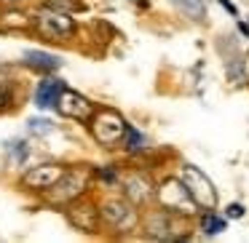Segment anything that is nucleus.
<instances>
[{
  "label": "nucleus",
  "instance_id": "1",
  "mask_svg": "<svg viewBox=\"0 0 249 243\" xmlns=\"http://www.w3.org/2000/svg\"><path fill=\"white\" fill-rule=\"evenodd\" d=\"M126 131H129V126L124 123V118H121L118 113H113V110H99V113H94L91 134H94V139H97L99 145L115 147L126 136Z\"/></svg>",
  "mask_w": 249,
  "mask_h": 243
},
{
  "label": "nucleus",
  "instance_id": "2",
  "mask_svg": "<svg viewBox=\"0 0 249 243\" xmlns=\"http://www.w3.org/2000/svg\"><path fill=\"white\" fill-rule=\"evenodd\" d=\"M182 182H185V187L190 190V195L196 198V203H198L201 209L212 211L217 206V190L212 187L209 177H206L204 171H198L196 166L185 163L182 166Z\"/></svg>",
  "mask_w": 249,
  "mask_h": 243
},
{
  "label": "nucleus",
  "instance_id": "3",
  "mask_svg": "<svg viewBox=\"0 0 249 243\" xmlns=\"http://www.w3.org/2000/svg\"><path fill=\"white\" fill-rule=\"evenodd\" d=\"M158 203L166 211H177V214H193L196 211V198L190 195V190L185 187V182L179 184L177 179H169L158 187Z\"/></svg>",
  "mask_w": 249,
  "mask_h": 243
},
{
  "label": "nucleus",
  "instance_id": "4",
  "mask_svg": "<svg viewBox=\"0 0 249 243\" xmlns=\"http://www.w3.org/2000/svg\"><path fill=\"white\" fill-rule=\"evenodd\" d=\"M35 27L46 35V38H56V40H65L75 32V22H72L67 14L54 11V8H43V11L35 16Z\"/></svg>",
  "mask_w": 249,
  "mask_h": 243
},
{
  "label": "nucleus",
  "instance_id": "5",
  "mask_svg": "<svg viewBox=\"0 0 249 243\" xmlns=\"http://www.w3.org/2000/svg\"><path fill=\"white\" fill-rule=\"evenodd\" d=\"M56 110L65 118H75V120H91L94 118V104L75 91H62L59 102H56Z\"/></svg>",
  "mask_w": 249,
  "mask_h": 243
},
{
  "label": "nucleus",
  "instance_id": "6",
  "mask_svg": "<svg viewBox=\"0 0 249 243\" xmlns=\"http://www.w3.org/2000/svg\"><path fill=\"white\" fill-rule=\"evenodd\" d=\"M62 177H65V168L62 166H38V168H33V171L24 174V184L46 190V187H54Z\"/></svg>",
  "mask_w": 249,
  "mask_h": 243
},
{
  "label": "nucleus",
  "instance_id": "7",
  "mask_svg": "<svg viewBox=\"0 0 249 243\" xmlns=\"http://www.w3.org/2000/svg\"><path fill=\"white\" fill-rule=\"evenodd\" d=\"M62 91H65V83L59 81V78H49V81H43L38 86V91H35V104L38 107H56V102H59Z\"/></svg>",
  "mask_w": 249,
  "mask_h": 243
},
{
  "label": "nucleus",
  "instance_id": "8",
  "mask_svg": "<svg viewBox=\"0 0 249 243\" xmlns=\"http://www.w3.org/2000/svg\"><path fill=\"white\" fill-rule=\"evenodd\" d=\"M83 184H86V177H83V174L62 177L59 182L54 184V187H59V190H54V200H59V203H70V200L75 198V195H81Z\"/></svg>",
  "mask_w": 249,
  "mask_h": 243
},
{
  "label": "nucleus",
  "instance_id": "9",
  "mask_svg": "<svg viewBox=\"0 0 249 243\" xmlns=\"http://www.w3.org/2000/svg\"><path fill=\"white\" fill-rule=\"evenodd\" d=\"M102 216H105L107 225L121 227V225H129L131 222V209L124 203V200H110V203L102 206Z\"/></svg>",
  "mask_w": 249,
  "mask_h": 243
},
{
  "label": "nucleus",
  "instance_id": "10",
  "mask_svg": "<svg viewBox=\"0 0 249 243\" xmlns=\"http://www.w3.org/2000/svg\"><path fill=\"white\" fill-rule=\"evenodd\" d=\"M126 193H129V198L134 200L137 206H142V203L150 200L153 190H150V182H147L145 177H129V182H126Z\"/></svg>",
  "mask_w": 249,
  "mask_h": 243
},
{
  "label": "nucleus",
  "instance_id": "11",
  "mask_svg": "<svg viewBox=\"0 0 249 243\" xmlns=\"http://www.w3.org/2000/svg\"><path fill=\"white\" fill-rule=\"evenodd\" d=\"M24 62H27L30 67H35V70H46V72L59 70V65H62L56 56L46 54V51H35V49L33 51H24Z\"/></svg>",
  "mask_w": 249,
  "mask_h": 243
},
{
  "label": "nucleus",
  "instance_id": "12",
  "mask_svg": "<svg viewBox=\"0 0 249 243\" xmlns=\"http://www.w3.org/2000/svg\"><path fill=\"white\" fill-rule=\"evenodd\" d=\"M174 6H177L188 19H193V22H204V19H206L204 0H174Z\"/></svg>",
  "mask_w": 249,
  "mask_h": 243
},
{
  "label": "nucleus",
  "instance_id": "13",
  "mask_svg": "<svg viewBox=\"0 0 249 243\" xmlns=\"http://www.w3.org/2000/svg\"><path fill=\"white\" fill-rule=\"evenodd\" d=\"M201 227H204L206 235H220V232L225 230V219H222V216H214V214H204Z\"/></svg>",
  "mask_w": 249,
  "mask_h": 243
},
{
  "label": "nucleus",
  "instance_id": "14",
  "mask_svg": "<svg viewBox=\"0 0 249 243\" xmlns=\"http://www.w3.org/2000/svg\"><path fill=\"white\" fill-rule=\"evenodd\" d=\"M27 131L33 136H46V134H51V131H54V123H51V120H46V118H30L27 120Z\"/></svg>",
  "mask_w": 249,
  "mask_h": 243
},
{
  "label": "nucleus",
  "instance_id": "15",
  "mask_svg": "<svg viewBox=\"0 0 249 243\" xmlns=\"http://www.w3.org/2000/svg\"><path fill=\"white\" fill-rule=\"evenodd\" d=\"M126 150H129V152L145 150V136H142L137 129H129V131H126Z\"/></svg>",
  "mask_w": 249,
  "mask_h": 243
},
{
  "label": "nucleus",
  "instance_id": "16",
  "mask_svg": "<svg viewBox=\"0 0 249 243\" xmlns=\"http://www.w3.org/2000/svg\"><path fill=\"white\" fill-rule=\"evenodd\" d=\"M6 150L11 152V158L17 163H22L24 158H27V152H30V145H27V142H22V139H14L11 145H6Z\"/></svg>",
  "mask_w": 249,
  "mask_h": 243
},
{
  "label": "nucleus",
  "instance_id": "17",
  "mask_svg": "<svg viewBox=\"0 0 249 243\" xmlns=\"http://www.w3.org/2000/svg\"><path fill=\"white\" fill-rule=\"evenodd\" d=\"M228 216H231V219L244 216V206H241V203H231V206H228Z\"/></svg>",
  "mask_w": 249,
  "mask_h": 243
},
{
  "label": "nucleus",
  "instance_id": "18",
  "mask_svg": "<svg viewBox=\"0 0 249 243\" xmlns=\"http://www.w3.org/2000/svg\"><path fill=\"white\" fill-rule=\"evenodd\" d=\"M99 177H102L107 184H115V179H118V174H115L113 168H102V171H99Z\"/></svg>",
  "mask_w": 249,
  "mask_h": 243
},
{
  "label": "nucleus",
  "instance_id": "19",
  "mask_svg": "<svg viewBox=\"0 0 249 243\" xmlns=\"http://www.w3.org/2000/svg\"><path fill=\"white\" fill-rule=\"evenodd\" d=\"M220 6H222V8H228V11L233 14V16H236V14H238V11H236V6H233L231 0H220Z\"/></svg>",
  "mask_w": 249,
  "mask_h": 243
},
{
  "label": "nucleus",
  "instance_id": "20",
  "mask_svg": "<svg viewBox=\"0 0 249 243\" xmlns=\"http://www.w3.org/2000/svg\"><path fill=\"white\" fill-rule=\"evenodd\" d=\"M238 32H241V35H247V38H249V24L238 22Z\"/></svg>",
  "mask_w": 249,
  "mask_h": 243
},
{
  "label": "nucleus",
  "instance_id": "21",
  "mask_svg": "<svg viewBox=\"0 0 249 243\" xmlns=\"http://www.w3.org/2000/svg\"><path fill=\"white\" fill-rule=\"evenodd\" d=\"M8 3H19V0H8Z\"/></svg>",
  "mask_w": 249,
  "mask_h": 243
}]
</instances>
